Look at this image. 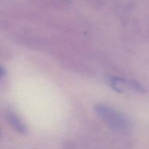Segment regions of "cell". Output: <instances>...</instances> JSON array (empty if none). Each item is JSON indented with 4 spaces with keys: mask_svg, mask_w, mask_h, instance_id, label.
Returning a JSON list of instances; mask_svg holds the SVG:
<instances>
[{
    "mask_svg": "<svg viewBox=\"0 0 149 149\" xmlns=\"http://www.w3.org/2000/svg\"><path fill=\"white\" fill-rule=\"evenodd\" d=\"M97 114L108 124L111 127L119 131L126 130L128 128V122L120 113L111 108L103 104L95 106Z\"/></svg>",
    "mask_w": 149,
    "mask_h": 149,
    "instance_id": "obj_1",
    "label": "cell"
},
{
    "mask_svg": "<svg viewBox=\"0 0 149 149\" xmlns=\"http://www.w3.org/2000/svg\"><path fill=\"white\" fill-rule=\"evenodd\" d=\"M4 75V69L0 66V77H1Z\"/></svg>",
    "mask_w": 149,
    "mask_h": 149,
    "instance_id": "obj_3",
    "label": "cell"
},
{
    "mask_svg": "<svg viewBox=\"0 0 149 149\" xmlns=\"http://www.w3.org/2000/svg\"><path fill=\"white\" fill-rule=\"evenodd\" d=\"M9 123L11 125V126L17 132L20 134H25L26 132V129L24 125H23L20 119L17 116H14L13 114H9L8 118H7Z\"/></svg>",
    "mask_w": 149,
    "mask_h": 149,
    "instance_id": "obj_2",
    "label": "cell"
}]
</instances>
